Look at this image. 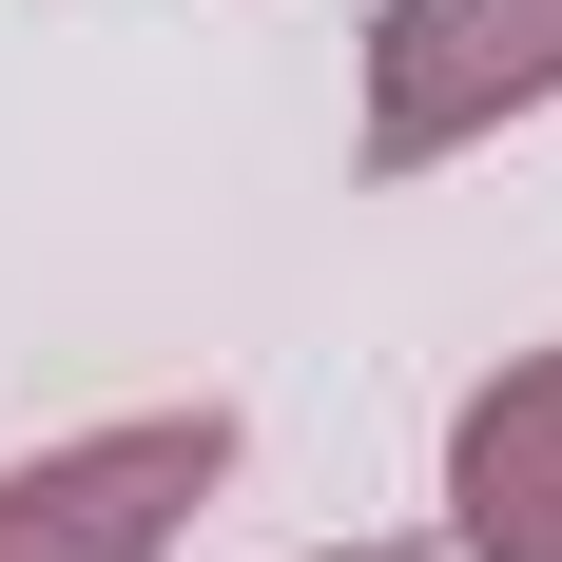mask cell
Masks as SVG:
<instances>
[{"label":"cell","mask_w":562,"mask_h":562,"mask_svg":"<svg viewBox=\"0 0 562 562\" xmlns=\"http://www.w3.org/2000/svg\"><path fill=\"white\" fill-rule=\"evenodd\" d=\"M291 562H407V543H291Z\"/></svg>","instance_id":"obj_4"},{"label":"cell","mask_w":562,"mask_h":562,"mask_svg":"<svg viewBox=\"0 0 562 562\" xmlns=\"http://www.w3.org/2000/svg\"><path fill=\"white\" fill-rule=\"evenodd\" d=\"M447 543L465 562H562V349H505L447 407Z\"/></svg>","instance_id":"obj_3"},{"label":"cell","mask_w":562,"mask_h":562,"mask_svg":"<svg viewBox=\"0 0 562 562\" xmlns=\"http://www.w3.org/2000/svg\"><path fill=\"white\" fill-rule=\"evenodd\" d=\"M233 427L214 389L194 407H98V427H58V447L0 465V562H175V524L233 485Z\"/></svg>","instance_id":"obj_2"},{"label":"cell","mask_w":562,"mask_h":562,"mask_svg":"<svg viewBox=\"0 0 562 562\" xmlns=\"http://www.w3.org/2000/svg\"><path fill=\"white\" fill-rule=\"evenodd\" d=\"M562 116V0H369V40H349V156L389 175H447L485 136Z\"/></svg>","instance_id":"obj_1"}]
</instances>
